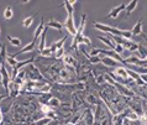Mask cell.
<instances>
[{"label": "cell", "mask_w": 147, "mask_h": 125, "mask_svg": "<svg viewBox=\"0 0 147 125\" xmlns=\"http://www.w3.org/2000/svg\"><path fill=\"white\" fill-rule=\"evenodd\" d=\"M59 74H61V77H62L63 79H68L69 76H71V73H69L67 70H62V71L59 72Z\"/></svg>", "instance_id": "25"}, {"label": "cell", "mask_w": 147, "mask_h": 125, "mask_svg": "<svg viewBox=\"0 0 147 125\" xmlns=\"http://www.w3.org/2000/svg\"><path fill=\"white\" fill-rule=\"evenodd\" d=\"M7 41H9L11 45L15 46V47H20L21 46V40L20 39H14V37H11V36H7Z\"/></svg>", "instance_id": "19"}, {"label": "cell", "mask_w": 147, "mask_h": 125, "mask_svg": "<svg viewBox=\"0 0 147 125\" xmlns=\"http://www.w3.org/2000/svg\"><path fill=\"white\" fill-rule=\"evenodd\" d=\"M85 53V52H84ZM87 55V53H85ZM87 57H88V59L92 63H99V62H101V59H100V57L98 56V57H92V56H89V55H87Z\"/></svg>", "instance_id": "24"}, {"label": "cell", "mask_w": 147, "mask_h": 125, "mask_svg": "<svg viewBox=\"0 0 147 125\" xmlns=\"http://www.w3.org/2000/svg\"><path fill=\"white\" fill-rule=\"evenodd\" d=\"M66 39H67V36H64L63 39H61V40H58V41H56V42H53L51 45V51H52V53H55V52L57 51V50H59V48H62L63 47V45H64V42H66Z\"/></svg>", "instance_id": "9"}, {"label": "cell", "mask_w": 147, "mask_h": 125, "mask_svg": "<svg viewBox=\"0 0 147 125\" xmlns=\"http://www.w3.org/2000/svg\"><path fill=\"white\" fill-rule=\"evenodd\" d=\"M126 10V4H120L119 6H115V7H113L111 11L107 15V18H110V19H116V18H119V15L121 11H124Z\"/></svg>", "instance_id": "4"}, {"label": "cell", "mask_w": 147, "mask_h": 125, "mask_svg": "<svg viewBox=\"0 0 147 125\" xmlns=\"http://www.w3.org/2000/svg\"><path fill=\"white\" fill-rule=\"evenodd\" d=\"M43 25H45V24H43V19H41V22H40V25L37 26V29H36L35 34H34V36H35V37H34V40H35V41H37V39L40 37L41 35H42V32L45 31V29H43Z\"/></svg>", "instance_id": "12"}, {"label": "cell", "mask_w": 147, "mask_h": 125, "mask_svg": "<svg viewBox=\"0 0 147 125\" xmlns=\"http://www.w3.org/2000/svg\"><path fill=\"white\" fill-rule=\"evenodd\" d=\"M51 122H52V119H51V118H48V116H45V118L37 120V122H35L34 125H48Z\"/></svg>", "instance_id": "20"}, {"label": "cell", "mask_w": 147, "mask_h": 125, "mask_svg": "<svg viewBox=\"0 0 147 125\" xmlns=\"http://www.w3.org/2000/svg\"><path fill=\"white\" fill-rule=\"evenodd\" d=\"M137 4H138V1L137 0H131V1L129 3V5H126V15H130L132 13V11L136 9V6H137Z\"/></svg>", "instance_id": "13"}, {"label": "cell", "mask_w": 147, "mask_h": 125, "mask_svg": "<svg viewBox=\"0 0 147 125\" xmlns=\"http://www.w3.org/2000/svg\"><path fill=\"white\" fill-rule=\"evenodd\" d=\"M47 105H50L52 109H53V108H57V107L61 105V100H59L58 98H51L50 100H48V104H47Z\"/></svg>", "instance_id": "18"}, {"label": "cell", "mask_w": 147, "mask_h": 125, "mask_svg": "<svg viewBox=\"0 0 147 125\" xmlns=\"http://www.w3.org/2000/svg\"><path fill=\"white\" fill-rule=\"evenodd\" d=\"M46 115L48 116V118H51L52 120H53V119H56V118H57V114H56V113H55V110H53V109H51L50 111H48V113H47V114H46Z\"/></svg>", "instance_id": "28"}, {"label": "cell", "mask_w": 147, "mask_h": 125, "mask_svg": "<svg viewBox=\"0 0 147 125\" xmlns=\"http://www.w3.org/2000/svg\"><path fill=\"white\" fill-rule=\"evenodd\" d=\"M67 14H68V16H67L66 22H64V27L67 29L68 34L74 37L76 34H77V27L74 25V19H73V14L74 13H67Z\"/></svg>", "instance_id": "2"}, {"label": "cell", "mask_w": 147, "mask_h": 125, "mask_svg": "<svg viewBox=\"0 0 147 125\" xmlns=\"http://www.w3.org/2000/svg\"><path fill=\"white\" fill-rule=\"evenodd\" d=\"M46 26H47V27H53V29L58 30V31L61 32V31H62V26H63V25H62V24H61L59 21H57V20H51V21L48 22Z\"/></svg>", "instance_id": "14"}, {"label": "cell", "mask_w": 147, "mask_h": 125, "mask_svg": "<svg viewBox=\"0 0 147 125\" xmlns=\"http://www.w3.org/2000/svg\"><path fill=\"white\" fill-rule=\"evenodd\" d=\"M131 34H132V36H145L144 31H142V21L141 20H138L136 22V25H135L134 29L131 30Z\"/></svg>", "instance_id": "8"}, {"label": "cell", "mask_w": 147, "mask_h": 125, "mask_svg": "<svg viewBox=\"0 0 147 125\" xmlns=\"http://www.w3.org/2000/svg\"><path fill=\"white\" fill-rule=\"evenodd\" d=\"M40 53L42 55V56H46V57H48V56H51V55H52V51H51V48H50V47H48V48L46 47L43 51H41Z\"/></svg>", "instance_id": "26"}, {"label": "cell", "mask_w": 147, "mask_h": 125, "mask_svg": "<svg viewBox=\"0 0 147 125\" xmlns=\"http://www.w3.org/2000/svg\"><path fill=\"white\" fill-rule=\"evenodd\" d=\"M0 73H1V83H3V87L5 88V92L6 94L9 95V84H10V76L7 73V71L5 70V67H1L0 70Z\"/></svg>", "instance_id": "3"}, {"label": "cell", "mask_w": 147, "mask_h": 125, "mask_svg": "<svg viewBox=\"0 0 147 125\" xmlns=\"http://www.w3.org/2000/svg\"><path fill=\"white\" fill-rule=\"evenodd\" d=\"M63 62L66 66H69V67H77V61L74 59V57H72L71 55H66L63 56Z\"/></svg>", "instance_id": "11"}, {"label": "cell", "mask_w": 147, "mask_h": 125, "mask_svg": "<svg viewBox=\"0 0 147 125\" xmlns=\"http://www.w3.org/2000/svg\"><path fill=\"white\" fill-rule=\"evenodd\" d=\"M5 61H6V63L9 64V66H11L13 68L18 66V63H19V61H18V59H16V58H14V57H10L9 55H7L6 57H5Z\"/></svg>", "instance_id": "17"}, {"label": "cell", "mask_w": 147, "mask_h": 125, "mask_svg": "<svg viewBox=\"0 0 147 125\" xmlns=\"http://www.w3.org/2000/svg\"><path fill=\"white\" fill-rule=\"evenodd\" d=\"M114 86H116V88H117V89H119V91L121 92V93H124L125 95H130V97H131V95H134V93H132L131 91H130V89H127V88H125V87H122L121 84H119V83H114Z\"/></svg>", "instance_id": "16"}, {"label": "cell", "mask_w": 147, "mask_h": 125, "mask_svg": "<svg viewBox=\"0 0 147 125\" xmlns=\"http://www.w3.org/2000/svg\"><path fill=\"white\" fill-rule=\"evenodd\" d=\"M0 32H1V30H0ZM0 46H1V42H0Z\"/></svg>", "instance_id": "32"}, {"label": "cell", "mask_w": 147, "mask_h": 125, "mask_svg": "<svg viewBox=\"0 0 147 125\" xmlns=\"http://www.w3.org/2000/svg\"><path fill=\"white\" fill-rule=\"evenodd\" d=\"M51 109H52V108H51L50 105H47V104H43V105H42V107H41V110H42V111L45 113V115H46V114H47V113H48V111H50Z\"/></svg>", "instance_id": "27"}, {"label": "cell", "mask_w": 147, "mask_h": 125, "mask_svg": "<svg viewBox=\"0 0 147 125\" xmlns=\"http://www.w3.org/2000/svg\"><path fill=\"white\" fill-rule=\"evenodd\" d=\"M101 59V63L104 64V66L107 67H115V66H119V62L115 61V59H113L111 57H104V58H100ZM116 68V67H115Z\"/></svg>", "instance_id": "10"}, {"label": "cell", "mask_w": 147, "mask_h": 125, "mask_svg": "<svg viewBox=\"0 0 147 125\" xmlns=\"http://www.w3.org/2000/svg\"><path fill=\"white\" fill-rule=\"evenodd\" d=\"M3 119H4V116H3V113L0 111V125H1V123H3Z\"/></svg>", "instance_id": "29"}, {"label": "cell", "mask_w": 147, "mask_h": 125, "mask_svg": "<svg viewBox=\"0 0 147 125\" xmlns=\"http://www.w3.org/2000/svg\"><path fill=\"white\" fill-rule=\"evenodd\" d=\"M5 98V95H3V94H0V102H1V100Z\"/></svg>", "instance_id": "30"}, {"label": "cell", "mask_w": 147, "mask_h": 125, "mask_svg": "<svg viewBox=\"0 0 147 125\" xmlns=\"http://www.w3.org/2000/svg\"><path fill=\"white\" fill-rule=\"evenodd\" d=\"M1 125H3V124H1Z\"/></svg>", "instance_id": "33"}, {"label": "cell", "mask_w": 147, "mask_h": 125, "mask_svg": "<svg viewBox=\"0 0 147 125\" xmlns=\"http://www.w3.org/2000/svg\"><path fill=\"white\" fill-rule=\"evenodd\" d=\"M114 73H115V76H117V77H120L122 79H127L130 77L127 70L124 67H116L115 70H114Z\"/></svg>", "instance_id": "7"}, {"label": "cell", "mask_w": 147, "mask_h": 125, "mask_svg": "<svg viewBox=\"0 0 147 125\" xmlns=\"http://www.w3.org/2000/svg\"><path fill=\"white\" fill-rule=\"evenodd\" d=\"M64 56V48L62 47V48H59V50H57L56 52H55V57L57 58V59H59V58H62Z\"/></svg>", "instance_id": "23"}, {"label": "cell", "mask_w": 147, "mask_h": 125, "mask_svg": "<svg viewBox=\"0 0 147 125\" xmlns=\"http://www.w3.org/2000/svg\"><path fill=\"white\" fill-rule=\"evenodd\" d=\"M66 125H76V124H73V123H68V124H66Z\"/></svg>", "instance_id": "31"}, {"label": "cell", "mask_w": 147, "mask_h": 125, "mask_svg": "<svg viewBox=\"0 0 147 125\" xmlns=\"http://www.w3.org/2000/svg\"><path fill=\"white\" fill-rule=\"evenodd\" d=\"M93 27L96 30H100L103 32L111 35V36H119V37L126 39V40H131L132 39V34L131 31H125V30H120L117 27H113V26H108V25H103L100 22H93Z\"/></svg>", "instance_id": "1"}, {"label": "cell", "mask_w": 147, "mask_h": 125, "mask_svg": "<svg viewBox=\"0 0 147 125\" xmlns=\"http://www.w3.org/2000/svg\"><path fill=\"white\" fill-rule=\"evenodd\" d=\"M3 15H4V19H5V20H10L14 16L13 7H11V6H6L5 10H4V13H3Z\"/></svg>", "instance_id": "15"}, {"label": "cell", "mask_w": 147, "mask_h": 125, "mask_svg": "<svg viewBox=\"0 0 147 125\" xmlns=\"http://www.w3.org/2000/svg\"><path fill=\"white\" fill-rule=\"evenodd\" d=\"M51 89H52V86H50L48 83H45L42 87L40 88V92L41 93H46V94H48L51 92Z\"/></svg>", "instance_id": "22"}, {"label": "cell", "mask_w": 147, "mask_h": 125, "mask_svg": "<svg viewBox=\"0 0 147 125\" xmlns=\"http://www.w3.org/2000/svg\"><path fill=\"white\" fill-rule=\"evenodd\" d=\"M20 88H21V86L18 83H15L14 80H10V84H9V95L10 97H16L19 94L20 92Z\"/></svg>", "instance_id": "6"}, {"label": "cell", "mask_w": 147, "mask_h": 125, "mask_svg": "<svg viewBox=\"0 0 147 125\" xmlns=\"http://www.w3.org/2000/svg\"><path fill=\"white\" fill-rule=\"evenodd\" d=\"M32 22H34V16H27V18L22 21V25H24V27L27 29V27H30L32 25Z\"/></svg>", "instance_id": "21"}, {"label": "cell", "mask_w": 147, "mask_h": 125, "mask_svg": "<svg viewBox=\"0 0 147 125\" xmlns=\"http://www.w3.org/2000/svg\"><path fill=\"white\" fill-rule=\"evenodd\" d=\"M35 46H36V41H35V40H32V41H31L30 43H28V45H26L25 47L22 48V50H20L19 52H16V53H14V55H9V56H10V57L16 58V56H19V55H21V53H27V52L34 51Z\"/></svg>", "instance_id": "5"}]
</instances>
